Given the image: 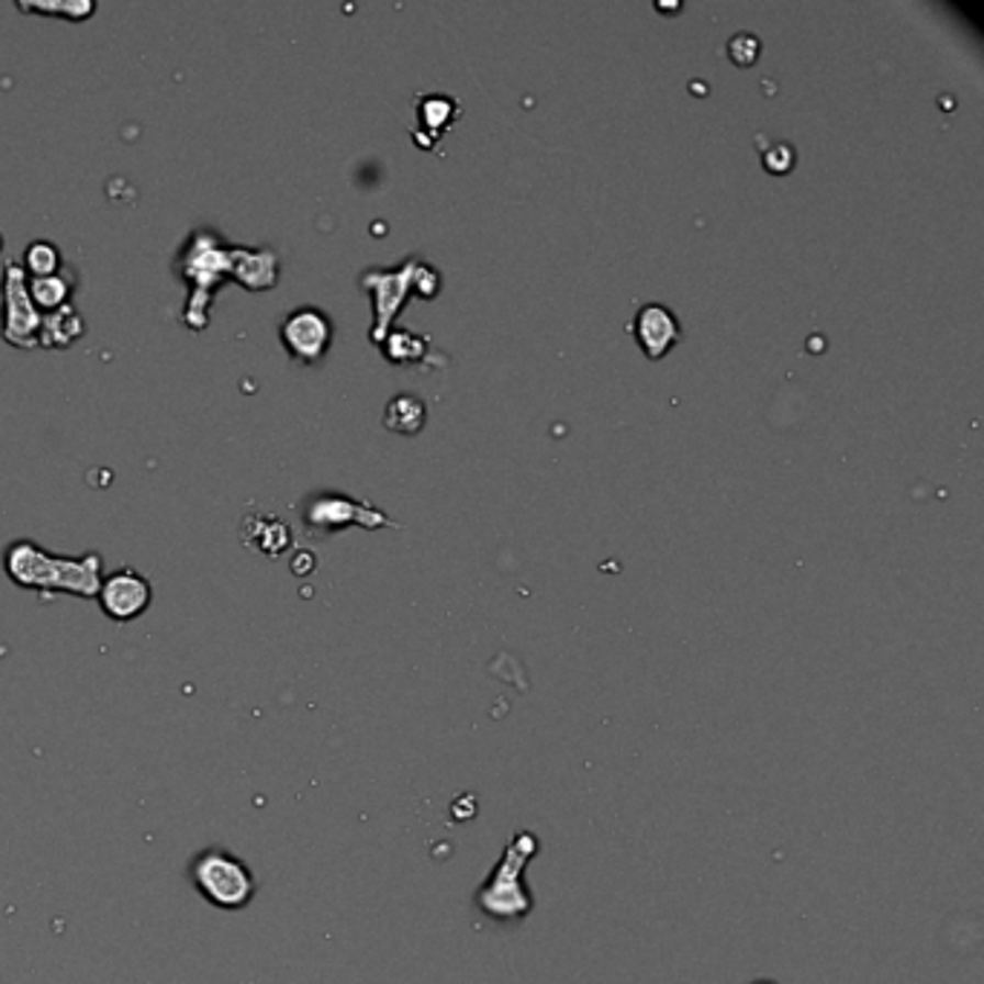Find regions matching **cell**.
<instances>
[{
    "label": "cell",
    "instance_id": "6da1fadb",
    "mask_svg": "<svg viewBox=\"0 0 984 984\" xmlns=\"http://www.w3.org/2000/svg\"><path fill=\"white\" fill-rule=\"evenodd\" d=\"M3 569L9 581L18 583L21 590L41 592L44 597H53L58 592L78 597H96L101 586V558L96 551L64 558L53 551L41 549L38 543L15 540L3 551Z\"/></svg>",
    "mask_w": 984,
    "mask_h": 984
},
{
    "label": "cell",
    "instance_id": "7a4b0ae2",
    "mask_svg": "<svg viewBox=\"0 0 984 984\" xmlns=\"http://www.w3.org/2000/svg\"><path fill=\"white\" fill-rule=\"evenodd\" d=\"M537 854H540V837L528 829L514 831L489 877L473 892V907L496 924L526 921L535 909V895L526 884V869Z\"/></svg>",
    "mask_w": 984,
    "mask_h": 984
},
{
    "label": "cell",
    "instance_id": "3957f363",
    "mask_svg": "<svg viewBox=\"0 0 984 984\" xmlns=\"http://www.w3.org/2000/svg\"><path fill=\"white\" fill-rule=\"evenodd\" d=\"M191 884L211 907L225 909V913L248 907L257 892L255 872L237 854L223 852V849H209V852L197 854L191 863Z\"/></svg>",
    "mask_w": 984,
    "mask_h": 984
},
{
    "label": "cell",
    "instance_id": "277c9868",
    "mask_svg": "<svg viewBox=\"0 0 984 984\" xmlns=\"http://www.w3.org/2000/svg\"><path fill=\"white\" fill-rule=\"evenodd\" d=\"M301 519L310 537L335 535V532H342L347 526H395L393 519L379 512L376 505L353 500L347 494H333V491H318V494L306 496L301 503Z\"/></svg>",
    "mask_w": 984,
    "mask_h": 984
},
{
    "label": "cell",
    "instance_id": "5b68a950",
    "mask_svg": "<svg viewBox=\"0 0 984 984\" xmlns=\"http://www.w3.org/2000/svg\"><path fill=\"white\" fill-rule=\"evenodd\" d=\"M0 301H3V326H0L3 342L21 349L38 347L44 315L35 310L30 289H26V271L15 260L3 266V298Z\"/></svg>",
    "mask_w": 984,
    "mask_h": 984
},
{
    "label": "cell",
    "instance_id": "8992f818",
    "mask_svg": "<svg viewBox=\"0 0 984 984\" xmlns=\"http://www.w3.org/2000/svg\"><path fill=\"white\" fill-rule=\"evenodd\" d=\"M416 257L404 260L399 269H370L361 275V287L370 289L372 310H376V324H372L370 338L381 344L388 338V329L393 318L399 315L407 298L413 292V271H416Z\"/></svg>",
    "mask_w": 984,
    "mask_h": 984
},
{
    "label": "cell",
    "instance_id": "52a82bcc",
    "mask_svg": "<svg viewBox=\"0 0 984 984\" xmlns=\"http://www.w3.org/2000/svg\"><path fill=\"white\" fill-rule=\"evenodd\" d=\"M280 344L298 365H318L333 344V321L318 306H298L280 324Z\"/></svg>",
    "mask_w": 984,
    "mask_h": 984
},
{
    "label": "cell",
    "instance_id": "ba28073f",
    "mask_svg": "<svg viewBox=\"0 0 984 984\" xmlns=\"http://www.w3.org/2000/svg\"><path fill=\"white\" fill-rule=\"evenodd\" d=\"M96 601H99L101 613L108 615L110 620L127 624V620L139 618L142 613H148L150 601H154V590H150L145 574L124 567L101 578Z\"/></svg>",
    "mask_w": 984,
    "mask_h": 984
},
{
    "label": "cell",
    "instance_id": "9c48e42d",
    "mask_svg": "<svg viewBox=\"0 0 984 984\" xmlns=\"http://www.w3.org/2000/svg\"><path fill=\"white\" fill-rule=\"evenodd\" d=\"M633 324H636L633 329H636L638 347L650 358L667 356V349L673 347L679 342V335H682L675 315L661 303H644L641 310L636 312Z\"/></svg>",
    "mask_w": 984,
    "mask_h": 984
},
{
    "label": "cell",
    "instance_id": "30bf717a",
    "mask_svg": "<svg viewBox=\"0 0 984 984\" xmlns=\"http://www.w3.org/2000/svg\"><path fill=\"white\" fill-rule=\"evenodd\" d=\"M241 537L251 551L266 558H280L292 546V528L275 514H248L241 526Z\"/></svg>",
    "mask_w": 984,
    "mask_h": 984
},
{
    "label": "cell",
    "instance_id": "8fae6325",
    "mask_svg": "<svg viewBox=\"0 0 984 984\" xmlns=\"http://www.w3.org/2000/svg\"><path fill=\"white\" fill-rule=\"evenodd\" d=\"M232 275L246 289H271L278 283V257L269 248H232Z\"/></svg>",
    "mask_w": 984,
    "mask_h": 984
},
{
    "label": "cell",
    "instance_id": "7c38bea8",
    "mask_svg": "<svg viewBox=\"0 0 984 984\" xmlns=\"http://www.w3.org/2000/svg\"><path fill=\"white\" fill-rule=\"evenodd\" d=\"M85 335V321L72 306H62V310L47 312L41 318V333H38V347H53V349H67Z\"/></svg>",
    "mask_w": 984,
    "mask_h": 984
},
{
    "label": "cell",
    "instance_id": "4fadbf2b",
    "mask_svg": "<svg viewBox=\"0 0 984 984\" xmlns=\"http://www.w3.org/2000/svg\"><path fill=\"white\" fill-rule=\"evenodd\" d=\"M427 418L425 402L413 393H395L384 407V427L393 434H418Z\"/></svg>",
    "mask_w": 984,
    "mask_h": 984
},
{
    "label": "cell",
    "instance_id": "5bb4252c",
    "mask_svg": "<svg viewBox=\"0 0 984 984\" xmlns=\"http://www.w3.org/2000/svg\"><path fill=\"white\" fill-rule=\"evenodd\" d=\"M26 289H30V298L35 303L38 312H55L62 306H70L72 283L62 275H53V278H30L26 280Z\"/></svg>",
    "mask_w": 984,
    "mask_h": 984
},
{
    "label": "cell",
    "instance_id": "9a60e30c",
    "mask_svg": "<svg viewBox=\"0 0 984 984\" xmlns=\"http://www.w3.org/2000/svg\"><path fill=\"white\" fill-rule=\"evenodd\" d=\"M381 353L393 365H416L427 356V338H418L413 333H404V329H395L390 333L384 342H381Z\"/></svg>",
    "mask_w": 984,
    "mask_h": 984
},
{
    "label": "cell",
    "instance_id": "2e32d148",
    "mask_svg": "<svg viewBox=\"0 0 984 984\" xmlns=\"http://www.w3.org/2000/svg\"><path fill=\"white\" fill-rule=\"evenodd\" d=\"M21 269L30 278H53L62 269V251L49 241H35L24 248V264Z\"/></svg>",
    "mask_w": 984,
    "mask_h": 984
},
{
    "label": "cell",
    "instance_id": "e0dca14e",
    "mask_svg": "<svg viewBox=\"0 0 984 984\" xmlns=\"http://www.w3.org/2000/svg\"><path fill=\"white\" fill-rule=\"evenodd\" d=\"M454 119H457V101L448 99V96L418 99V122L425 124L431 136H439Z\"/></svg>",
    "mask_w": 984,
    "mask_h": 984
},
{
    "label": "cell",
    "instance_id": "ac0fdd59",
    "mask_svg": "<svg viewBox=\"0 0 984 984\" xmlns=\"http://www.w3.org/2000/svg\"><path fill=\"white\" fill-rule=\"evenodd\" d=\"M24 12H41V15H64L70 21H85L96 12L93 3H18Z\"/></svg>",
    "mask_w": 984,
    "mask_h": 984
},
{
    "label": "cell",
    "instance_id": "d6986e66",
    "mask_svg": "<svg viewBox=\"0 0 984 984\" xmlns=\"http://www.w3.org/2000/svg\"><path fill=\"white\" fill-rule=\"evenodd\" d=\"M728 55L730 62L739 64V67H751V64L760 58V38L751 35V32H737V35L728 41Z\"/></svg>",
    "mask_w": 984,
    "mask_h": 984
},
{
    "label": "cell",
    "instance_id": "ffe728a7",
    "mask_svg": "<svg viewBox=\"0 0 984 984\" xmlns=\"http://www.w3.org/2000/svg\"><path fill=\"white\" fill-rule=\"evenodd\" d=\"M762 163L771 174H789L794 168V148L785 142H774L771 148L762 154Z\"/></svg>",
    "mask_w": 984,
    "mask_h": 984
},
{
    "label": "cell",
    "instance_id": "44dd1931",
    "mask_svg": "<svg viewBox=\"0 0 984 984\" xmlns=\"http://www.w3.org/2000/svg\"><path fill=\"white\" fill-rule=\"evenodd\" d=\"M413 292H416L418 298H427V301L436 298V292H439V271H436L434 266H425L418 260L416 271H413Z\"/></svg>",
    "mask_w": 984,
    "mask_h": 984
},
{
    "label": "cell",
    "instance_id": "7402d4cb",
    "mask_svg": "<svg viewBox=\"0 0 984 984\" xmlns=\"http://www.w3.org/2000/svg\"><path fill=\"white\" fill-rule=\"evenodd\" d=\"M751 984H776L774 979H757V982H751Z\"/></svg>",
    "mask_w": 984,
    "mask_h": 984
},
{
    "label": "cell",
    "instance_id": "603a6c76",
    "mask_svg": "<svg viewBox=\"0 0 984 984\" xmlns=\"http://www.w3.org/2000/svg\"><path fill=\"white\" fill-rule=\"evenodd\" d=\"M0 251H3V234H0Z\"/></svg>",
    "mask_w": 984,
    "mask_h": 984
}]
</instances>
